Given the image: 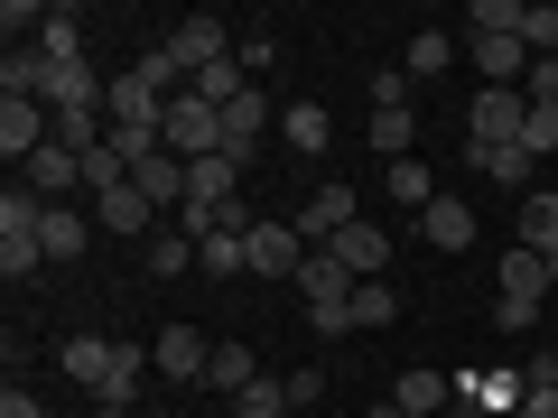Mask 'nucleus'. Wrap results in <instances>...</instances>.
<instances>
[{"instance_id": "1", "label": "nucleus", "mask_w": 558, "mask_h": 418, "mask_svg": "<svg viewBox=\"0 0 558 418\" xmlns=\"http://www.w3.org/2000/svg\"><path fill=\"white\" fill-rule=\"evenodd\" d=\"M140 372H149L140 344H112V335H75V344H65V381L94 391L102 409H131V399H140Z\"/></svg>"}, {"instance_id": "34", "label": "nucleus", "mask_w": 558, "mask_h": 418, "mask_svg": "<svg viewBox=\"0 0 558 418\" xmlns=\"http://www.w3.org/2000/svg\"><path fill=\"white\" fill-rule=\"evenodd\" d=\"M521 47H531V57H558V0H531V10H521Z\"/></svg>"}, {"instance_id": "32", "label": "nucleus", "mask_w": 558, "mask_h": 418, "mask_svg": "<svg viewBox=\"0 0 558 418\" xmlns=\"http://www.w3.org/2000/svg\"><path fill=\"white\" fill-rule=\"evenodd\" d=\"M465 38H521V0H475L465 10Z\"/></svg>"}, {"instance_id": "11", "label": "nucleus", "mask_w": 558, "mask_h": 418, "mask_svg": "<svg viewBox=\"0 0 558 418\" xmlns=\"http://www.w3.org/2000/svg\"><path fill=\"white\" fill-rule=\"evenodd\" d=\"M131 186H140L149 205H159V214H178V205H186V159H178V149L159 139V149H149V159L131 168Z\"/></svg>"}, {"instance_id": "31", "label": "nucleus", "mask_w": 558, "mask_h": 418, "mask_svg": "<svg viewBox=\"0 0 558 418\" xmlns=\"http://www.w3.org/2000/svg\"><path fill=\"white\" fill-rule=\"evenodd\" d=\"M233 418H289V381H270V372L242 381V391H233Z\"/></svg>"}, {"instance_id": "13", "label": "nucleus", "mask_w": 558, "mask_h": 418, "mask_svg": "<svg viewBox=\"0 0 558 418\" xmlns=\"http://www.w3.org/2000/svg\"><path fill=\"white\" fill-rule=\"evenodd\" d=\"M94 223H102V233H159V205L121 177V186H102V196H94Z\"/></svg>"}, {"instance_id": "24", "label": "nucleus", "mask_w": 558, "mask_h": 418, "mask_svg": "<svg viewBox=\"0 0 558 418\" xmlns=\"http://www.w3.org/2000/svg\"><path fill=\"white\" fill-rule=\"evenodd\" d=\"M447 65H457V38H447V28H418V38H410V57H400V75H410V84H428V75H447Z\"/></svg>"}, {"instance_id": "23", "label": "nucleus", "mask_w": 558, "mask_h": 418, "mask_svg": "<svg viewBox=\"0 0 558 418\" xmlns=\"http://www.w3.org/2000/svg\"><path fill=\"white\" fill-rule=\"evenodd\" d=\"M196 270H205V279H242V270H252V242L223 223V233H205V242H196Z\"/></svg>"}, {"instance_id": "5", "label": "nucleus", "mask_w": 558, "mask_h": 418, "mask_svg": "<svg viewBox=\"0 0 558 418\" xmlns=\"http://www.w3.org/2000/svg\"><path fill=\"white\" fill-rule=\"evenodd\" d=\"M159 139L196 168V159H215V149H223V112H215V102H196V94H178V102H168V121H159Z\"/></svg>"}, {"instance_id": "16", "label": "nucleus", "mask_w": 558, "mask_h": 418, "mask_svg": "<svg viewBox=\"0 0 558 418\" xmlns=\"http://www.w3.org/2000/svg\"><path fill=\"white\" fill-rule=\"evenodd\" d=\"M260 131H270V94H260V84H252V94H242L233 112H223V159H242V168H252Z\"/></svg>"}, {"instance_id": "2", "label": "nucleus", "mask_w": 558, "mask_h": 418, "mask_svg": "<svg viewBox=\"0 0 558 418\" xmlns=\"http://www.w3.org/2000/svg\"><path fill=\"white\" fill-rule=\"evenodd\" d=\"M354 288H363V279L344 270L336 251H307L299 298H307V325H317V335H354Z\"/></svg>"}, {"instance_id": "36", "label": "nucleus", "mask_w": 558, "mask_h": 418, "mask_svg": "<svg viewBox=\"0 0 558 418\" xmlns=\"http://www.w3.org/2000/svg\"><path fill=\"white\" fill-rule=\"evenodd\" d=\"M531 102H558V57H531V84H521Z\"/></svg>"}, {"instance_id": "12", "label": "nucleus", "mask_w": 558, "mask_h": 418, "mask_svg": "<svg viewBox=\"0 0 558 418\" xmlns=\"http://www.w3.org/2000/svg\"><path fill=\"white\" fill-rule=\"evenodd\" d=\"M326 251H336V260H344V270H354V279H391V233H381L373 214H363L354 233H336V242H326Z\"/></svg>"}, {"instance_id": "25", "label": "nucleus", "mask_w": 558, "mask_h": 418, "mask_svg": "<svg viewBox=\"0 0 558 418\" xmlns=\"http://www.w3.org/2000/svg\"><path fill=\"white\" fill-rule=\"evenodd\" d=\"M140 260H149V279H186V270H196V242H186L178 223H159V233H149V251H140Z\"/></svg>"}, {"instance_id": "14", "label": "nucleus", "mask_w": 558, "mask_h": 418, "mask_svg": "<svg viewBox=\"0 0 558 418\" xmlns=\"http://www.w3.org/2000/svg\"><path fill=\"white\" fill-rule=\"evenodd\" d=\"M20 186H28V196H47V205H65V186H84V159H75V149H57V139H47L38 159L20 168Z\"/></svg>"}, {"instance_id": "33", "label": "nucleus", "mask_w": 558, "mask_h": 418, "mask_svg": "<svg viewBox=\"0 0 558 418\" xmlns=\"http://www.w3.org/2000/svg\"><path fill=\"white\" fill-rule=\"evenodd\" d=\"M354 325H400V288L391 279H363L354 288Z\"/></svg>"}, {"instance_id": "6", "label": "nucleus", "mask_w": 558, "mask_h": 418, "mask_svg": "<svg viewBox=\"0 0 558 418\" xmlns=\"http://www.w3.org/2000/svg\"><path fill=\"white\" fill-rule=\"evenodd\" d=\"M354 223H363L354 186H344V177H317V196L299 205V242H307V251H326V242H336V233H354Z\"/></svg>"}, {"instance_id": "35", "label": "nucleus", "mask_w": 558, "mask_h": 418, "mask_svg": "<svg viewBox=\"0 0 558 418\" xmlns=\"http://www.w3.org/2000/svg\"><path fill=\"white\" fill-rule=\"evenodd\" d=\"M494 325H502V335H531V325H539V307H521V298H494Z\"/></svg>"}, {"instance_id": "28", "label": "nucleus", "mask_w": 558, "mask_h": 418, "mask_svg": "<svg viewBox=\"0 0 558 418\" xmlns=\"http://www.w3.org/2000/svg\"><path fill=\"white\" fill-rule=\"evenodd\" d=\"M38 57H47V65H75V57H84V20H75V10H47Z\"/></svg>"}, {"instance_id": "19", "label": "nucleus", "mask_w": 558, "mask_h": 418, "mask_svg": "<svg viewBox=\"0 0 558 418\" xmlns=\"http://www.w3.org/2000/svg\"><path fill=\"white\" fill-rule=\"evenodd\" d=\"M186 94H196V102H215V112H233V102L252 94V65H242V47H233V57H215L196 84H186Z\"/></svg>"}, {"instance_id": "7", "label": "nucleus", "mask_w": 558, "mask_h": 418, "mask_svg": "<svg viewBox=\"0 0 558 418\" xmlns=\"http://www.w3.org/2000/svg\"><path fill=\"white\" fill-rule=\"evenodd\" d=\"M215 57H233V28H223L215 10H196V20H178V28H168V65H178L186 84H196Z\"/></svg>"}, {"instance_id": "3", "label": "nucleus", "mask_w": 558, "mask_h": 418, "mask_svg": "<svg viewBox=\"0 0 558 418\" xmlns=\"http://www.w3.org/2000/svg\"><path fill=\"white\" fill-rule=\"evenodd\" d=\"M521 121H531V94H521V84H484V94L465 102V149H512Z\"/></svg>"}, {"instance_id": "17", "label": "nucleus", "mask_w": 558, "mask_h": 418, "mask_svg": "<svg viewBox=\"0 0 558 418\" xmlns=\"http://www.w3.org/2000/svg\"><path fill=\"white\" fill-rule=\"evenodd\" d=\"M391 409L400 418H438V409H457V381H447V372H400L391 381Z\"/></svg>"}, {"instance_id": "21", "label": "nucleus", "mask_w": 558, "mask_h": 418, "mask_svg": "<svg viewBox=\"0 0 558 418\" xmlns=\"http://www.w3.org/2000/svg\"><path fill=\"white\" fill-rule=\"evenodd\" d=\"M418 242H438V251H465V242H475V205L438 196L428 214H418Z\"/></svg>"}, {"instance_id": "8", "label": "nucleus", "mask_w": 558, "mask_h": 418, "mask_svg": "<svg viewBox=\"0 0 558 418\" xmlns=\"http://www.w3.org/2000/svg\"><path fill=\"white\" fill-rule=\"evenodd\" d=\"M168 102H178V94H159V84H149V65H121V75H112V102H102V112L131 121V131H159Z\"/></svg>"}, {"instance_id": "10", "label": "nucleus", "mask_w": 558, "mask_h": 418, "mask_svg": "<svg viewBox=\"0 0 558 418\" xmlns=\"http://www.w3.org/2000/svg\"><path fill=\"white\" fill-rule=\"evenodd\" d=\"M38 102H47V112H94V102H112V84H102L94 75V65H47V84H38Z\"/></svg>"}, {"instance_id": "22", "label": "nucleus", "mask_w": 558, "mask_h": 418, "mask_svg": "<svg viewBox=\"0 0 558 418\" xmlns=\"http://www.w3.org/2000/svg\"><path fill=\"white\" fill-rule=\"evenodd\" d=\"M465 168H475V177H502V186H521V196H531V177H539V159L521 149V139H512V149H465Z\"/></svg>"}, {"instance_id": "40", "label": "nucleus", "mask_w": 558, "mask_h": 418, "mask_svg": "<svg viewBox=\"0 0 558 418\" xmlns=\"http://www.w3.org/2000/svg\"><path fill=\"white\" fill-rule=\"evenodd\" d=\"M549 186H558V177H549Z\"/></svg>"}, {"instance_id": "39", "label": "nucleus", "mask_w": 558, "mask_h": 418, "mask_svg": "<svg viewBox=\"0 0 558 418\" xmlns=\"http://www.w3.org/2000/svg\"><path fill=\"white\" fill-rule=\"evenodd\" d=\"M84 418H131V409H102V399H94V409H84Z\"/></svg>"}, {"instance_id": "20", "label": "nucleus", "mask_w": 558, "mask_h": 418, "mask_svg": "<svg viewBox=\"0 0 558 418\" xmlns=\"http://www.w3.org/2000/svg\"><path fill=\"white\" fill-rule=\"evenodd\" d=\"M521 251L558 260V186H531V196H521Z\"/></svg>"}, {"instance_id": "27", "label": "nucleus", "mask_w": 558, "mask_h": 418, "mask_svg": "<svg viewBox=\"0 0 558 418\" xmlns=\"http://www.w3.org/2000/svg\"><path fill=\"white\" fill-rule=\"evenodd\" d=\"M242 381H260V362H252V344H215V362H205V391H223V399H233Z\"/></svg>"}, {"instance_id": "18", "label": "nucleus", "mask_w": 558, "mask_h": 418, "mask_svg": "<svg viewBox=\"0 0 558 418\" xmlns=\"http://www.w3.org/2000/svg\"><path fill=\"white\" fill-rule=\"evenodd\" d=\"M279 139L307 149V159H326V149H336V112H326V102H289V112H279Z\"/></svg>"}, {"instance_id": "4", "label": "nucleus", "mask_w": 558, "mask_h": 418, "mask_svg": "<svg viewBox=\"0 0 558 418\" xmlns=\"http://www.w3.org/2000/svg\"><path fill=\"white\" fill-rule=\"evenodd\" d=\"M373 149L381 159H418V112H410V75H373Z\"/></svg>"}, {"instance_id": "26", "label": "nucleus", "mask_w": 558, "mask_h": 418, "mask_svg": "<svg viewBox=\"0 0 558 418\" xmlns=\"http://www.w3.org/2000/svg\"><path fill=\"white\" fill-rule=\"evenodd\" d=\"M391 205H410V214H428V205H438V177H428V159H391Z\"/></svg>"}, {"instance_id": "15", "label": "nucleus", "mask_w": 558, "mask_h": 418, "mask_svg": "<svg viewBox=\"0 0 558 418\" xmlns=\"http://www.w3.org/2000/svg\"><path fill=\"white\" fill-rule=\"evenodd\" d=\"M149 362H159L168 381H205V362H215V344H205L196 325H168V335L149 344Z\"/></svg>"}, {"instance_id": "37", "label": "nucleus", "mask_w": 558, "mask_h": 418, "mask_svg": "<svg viewBox=\"0 0 558 418\" xmlns=\"http://www.w3.org/2000/svg\"><path fill=\"white\" fill-rule=\"evenodd\" d=\"M0 418H47V409H38V399L20 391V381H10V391H0Z\"/></svg>"}, {"instance_id": "29", "label": "nucleus", "mask_w": 558, "mask_h": 418, "mask_svg": "<svg viewBox=\"0 0 558 418\" xmlns=\"http://www.w3.org/2000/svg\"><path fill=\"white\" fill-rule=\"evenodd\" d=\"M465 47H475V75H484V84H512V75H521V57H531L521 38H465Z\"/></svg>"}, {"instance_id": "38", "label": "nucleus", "mask_w": 558, "mask_h": 418, "mask_svg": "<svg viewBox=\"0 0 558 418\" xmlns=\"http://www.w3.org/2000/svg\"><path fill=\"white\" fill-rule=\"evenodd\" d=\"M521 418H558V391H531V399H521Z\"/></svg>"}, {"instance_id": "9", "label": "nucleus", "mask_w": 558, "mask_h": 418, "mask_svg": "<svg viewBox=\"0 0 558 418\" xmlns=\"http://www.w3.org/2000/svg\"><path fill=\"white\" fill-rule=\"evenodd\" d=\"M252 279H299L307 270V242H299V223H252Z\"/></svg>"}, {"instance_id": "30", "label": "nucleus", "mask_w": 558, "mask_h": 418, "mask_svg": "<svg viewBox=\"0 0 558 418\" xmlns=\"http://www.w3.org/2000/svg\"><path fill=\"white\" fill-rule=\"evenodd\" d=\"M84 242H94V223H84L75 205H47V260H75Z\"/></svg>"}]
</instances>
